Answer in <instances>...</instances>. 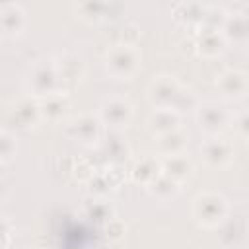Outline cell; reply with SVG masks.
Listing matches in <instances>:
<instances>
[{
  "mask_svg": "<svg viewBox=\"0 0 249 249\" xmlns=\"http://www.w3.org/2000/svg\"><path fill=\"white\" fill-rule=\"evenodd\" d=\"M140 64V54L134 45L115 43L105 54V68L115 78H130Z\"/></svg>",
  "mask_w": 249,
  "mask_h": 249,
  "instance_id": "obj_1",
  "label": "cell"
},
{
  "mask_svg": "<svg viewBox=\"0 0 249 249\" xmlns=\"http://www.w3.org/2000/svg\"><path fill=\"white\" fill-rule=\"evenodd\" d=\"M226 212H228L226 200L216 193H202L195 198L193 214H195L196 222L206 226V228L218 226L224 220Z\"/></svg>",
  "mask_w": 249,
  "mask_h": 249,
  "instance_id": "obj_2",
  "label": "cell"
},
{
  "mask_svg": "<svg viewBox=\"0 0 249 249\" xmlns=\"http://www.w3.org/2000/svg\"><path fill=\"white\" fill-rule=\"evenodd\" d=\"M58 74H56V66L54 62L51 60H39L31 74H29V89L41 99L45 95H51L54 91H60L58 89Z\"/></svg>",
  "mask_w": 249,
  "mask_h": 249,
  "instance_id": "obj_3",
  "label": "cell"
},
{
  "mask_svg": "<svg viewBox=\"0 0 249 249\" xmlns=\"http://www.w3.org/2000/svg\"><path fill=\"white\" fill-rule=\"evenodd\" d=\"M181 91H183V88L173 78L160 76V78H156L150 84L148 97H150V101L154 105H158V109H165V107L173 109L175 103H177V99H179V95H181Z\"/></svg>",
  "mask_w": 249,
  "mask_h": 249,
  "instance_id": "obj_4",
  "label": "cell"
},
{
  "mask_svg": "<svg viewBox=\"0 0 249 249\" xmlns=\"http://www.w3.org/2000/svg\"><path fill=\"white\" fill-rule=\"evenodd\" d=\"M66 132H68V136H72L78 142L91 144L101 134V121L95 115H80L68 123Z\"/></svg>",
  "mask_w": 249,
  "mask_h": 249,
  "instance_id": "obj_5",
  "label": "cell"
},
{
  "mask_svg": "<svg viewBox=\"0 0 249 249\" xmlns=\"http://www.w3.org/2000/svg\"><path fill=\"white\" fill-rule=\"evenodd\" d=\"M132 115V105L123 97H109L99 107V121L111 126H121L128 123Z\"/></svg>",
  "mask_w": 249,
  "mask_h": 249,
  "instance_id": "obj_6",
  "label": "cell"
},
{
  "mask_svg": "<svg viewBox=\"0 0 249 249\" xmlns=\"http://www.w3.org/2000/svg\"><path fill=\"white\" fill-rule=\"evenodd\" d=\"M25 10L16 2H2L0 4V33L14 37L23 31L25 27Z\"/></svg>",
  "mask_w": 249,
  "mask_h": 249,
  "instance_id": "obj_7",
  "label": "cell"
},
{
  "mask_svg": "<svg viewBox=\"0 0 249 249\" xmlns=\"http://www.w3.org/2000/svg\"><path fill=\"white\" fill-rule=\"evenodd\" d=\"M196 119H198L200 128L214 134V132L222 130L228 124V111L218 103H206V105L198 107Z\"/></svg>",
  "mask_w": 249,
  "mask_h": 249,
  "instance_id": "obj_8",
  "label": "cell"
},
{
  "mask_svg": "<svg viewBox=\"0 0 249 249\" xmlns=\"http://www.w3.org/2000/svg\"><path fill=\"white\" fill-rule=\"evenodd\" d=\"M200 152L208 165L222 167L226 165L233 156V146L224 138H210L200 146Z\"/></svg>",
  "mask_w": 249,
  "mask_h": 249,
  "instance_id": "obj_9",
  "label": "cell"
},
{
  "mask_svg": "<svg viewBox=\"0 0 249 249\" xmlns=\"http://www.w3.org/2000/svg\"><path fill=\"white\" fill-rule=\"evenodd\" d=\"M37 103H39V113H41V117H47V119H51V121L60 119V117L66 113L68 105H70L64 91H54V93H51V95H45V97H41Z\"/></svg>",
  "mask_w": 249,
  "mask_h": 249,
  "instance_id": "obj_10",
  "label": "cell"
},
{
  "mask_svg": "<svg viewBox=\"0 0 249 249\" xmlns=\"http://www.w3.org/2000/svg\"><path fill=\"white\" fill-rule=\"evenodd\" d=\"M220 33L224 39H233V41H245L247 37V18L243 12H233L226 14L224 21L220 25Z\"/></svg>",
  "mask_w": 249,
  "mask_h": 249,
  "instance_id": "obj_11",
  "label": "cell"
},
{
  "mask_svg": "<svg viewBox=\"0 0 249 249\" xmlns=\"http://www.w3.org/2000/svg\"><path fill=\"white\" fill-rule=\"evenodd\" d=\"M148 123H150V128H152L158 136H161V134H167V132L179 128V113H177L175 109H169V107H165V109H156V111L152 113V117H150Z\"/></svg>",
  "mask_w": 249,
  "mask_h": 249,
  "instance_id": "obj_12",
  "label": "cell"
},
{
  "mask_svg": "<svg viewBox=\"0 0 249 249\" xmlns=\"http://www.w3.org/2000/svg\"><path fill=\"white\" fill-rule=\"evenodd\" d=\"M224 41L226 39L220 33V29L214 27H200V31L196 33V49L206 56L218 54L224 47Z\"/></svg>",
  "mask_w": 249,
  "mask_h": 249,
  "instance_id": "obj_13",
  "label": "cell"
},
{
  "mask_svg": "<svg viewBox=\"0 0 249 249\" xmlns=\"http://www.w3.org/2000/svg\"><path fill=\"white\" fill-rule=\"evenodd\" d=\"M130 173H132V179L134 181L144 183V185H150V183H154L161 175V163L156 158H152V156H144V158H140L134 163V167H132Z\"/></svg>",
  "mask_w": 249,
  "mask_h": 249,
  "instance_id": "obj_14",
  "label": "cell"
},
{
  "mask_svg": "<svg viewBox=\"0 0 249 249\" xmlns=\"http://www.w3.org/2000/svg\"><path fill=\"white\" fill-rule=\"evenodd\" d=\"M161 163V173L165 175V177H169V179H173V181H183L185 177H189L191 175V171H193V165H191V161L183 156V154H179V156H167L163 161H160Z\"/></svg>",
  "mask_w": 249,
  "mask_h": 249,
  "instance_id": "obj_15",
  "label": "cell"
},
{
  "mask_svg": "<svg viewBox=\"0 0 249 249\" xmlns=\"http://www.w3.org/2000/svg\"><path fill=\"white\" fill-rule=\"evenodd\" d=\"M12 117L21 126H31L33 123H37L41 119L39 103L35 99H21L12 107Z\"/></svg>",
  "mask_w": 249,
  "mask_h": 249,
  "instance_id": "obj_16",
  "label": "cell"
},
{
  "mask_svg": "<svg viewBox=\"0 0 249 249\" xmlns=\"http://www.w3.org/2000/svg\"><path fill=\"white\" fill-rule=\"evenodd\" d=\"M218 84H220V89H222L226 95H230V97H239V95H243L245 89H247V78H245L243 72H237V70H228V72H224V74L220 76Z\"/></svg>",
  "mask_w": 249,
  "mask_h": 249,
  "instance_id": "obj_17",
  "label": "cell"
},
{
  "mask_svg": "<svg viewBox=\"0 0 249 249\" xmlns=\"http://www.w3.org/2000/svg\"><path fill=\"white\" fill-rule=\"evenodd\" d=\"M187 146V136L177 128V130H171L167 134H161L158 136V150L167 158V156H179L183 154Z\"/></svg>",
  "mask_w": 249,
  "mask_h": 249,
  "instance_id": "obj_18",
  "label": "cell"
},
{
  "mask_svg": "<svg viewBox=\"0 0 249 249\" xmlns=\"http://www.w3.org/2000/svg\"><path fill=\"white\" fill-rule=\"evenodd\" d=\"M56 66V74H58V80L60 84L62 82H76L80 76H82V60L74 54H62L58 58V62H54Z\"/></svg>",
  "mask_w": 249,
  "mask_h": 249,
  "instance_id": "obj_19",
  "label": "cell"
},
{
  "mask_svg": "<svg viewBox=\"0 0 249 249\" xmlns=\"http://www.w3.org/2000/svg\"><path fill=\"white\" fill-rule=\"evenodd\" d=\"M204 8L198 2H179L173 6V16L185 23H202V16H204Z\"/></svg>",
  "mask_w": 249,
  "mask_h": 249,
  "instance_id": "obj_20",
  "label": "cell"
},
{
  "mask_svg": "<svg viewBox=\"0 0 249 249\" xmlns=\"http://www.w3.org/2000/svg\"><path fill=\"white\" fill-rule=\"evenodd\" d=\"M148 191H150L154 196H158V198H169V196H173V195L179 191V183L173 181V179H169V177H165V175L161 173L154 183L148 185Z\"/></svg>",
  "mask_w": 249,
  "mask_h": 249,
  "instance_id": "obj_21",
  "label": "cell"
},
{
  "mask_svg": "<svg viewBox=\"0 0 249 249\" xmlns=\"http://www.w3.org/2000/svg\"><path fill=\"white\" fill-rule=\"evenodd\" d=\"M86 212L95 218V220H105L109 222L111 216H113V206L107 202V200H99V198H93V200H88L86 202Z\"/></svg>",
  "mask_w": 249,
  "mask_h": 249,
  "instance_id": "obj_22",
  "label": "cell"
},
{
  "mask_svg": "<svg viewBox=\"0 0 249 249\" xmlns=\"http://www.w3.org/2000/svg\"><path fill=\"white\" fill-rule=\"evenodd\" d=\"M80 18L84 19H99L105 16V10H107V4L103 2H80L76 6Z\"/></svg>",
  "mask_w": 249,
  "mask_h": 249,
  "instance_id": "obj_23",
  "label": "cell"
},
{
  "mask_svg": "<svg viewBox=\"0 0 249 249\" xmlns=\"http://www.w3.org/2000/svg\"><path fill=\"white\" fill-rule=\"evenodd\" d=\"M16 152V140L10 132L0 130V161H6L14 156Z\"/></svg>",
  "mask_w": 249,
  "mask_h": 249,
  "instance_id": "obj_24",
  "label": "cell"
},
{
  "mask_svg": "<svg viewBox=\"0 0 249 249\" xmlns=\"http://www.w3.org/2000/svg\"><path fill=\"white\" fill-rule=\"evenodd\" d=\"M12 241V228L6 218H0V249H6Z\"/></svg>",
  "mask_w": 249,
  "mask_h": 249,
  "instance_id": "obj_25",
  "label": "cell"
},
{
  "mask_svg": "<svg viewBox=\"0 0 249 249\" xmlns=\"http://www.w3.org/2000/svg\"><path fill=\"white\" fill-rule=\"evenodd\" d=\"M123 233H124V224L121 220H109V224H107V235L111 239H119Z\"/></svg>",
  "mask_w": 249,
  "mask_h": 249,
  "instance_id": "obj_26",
  "label": "cell"
}]
</instances>
